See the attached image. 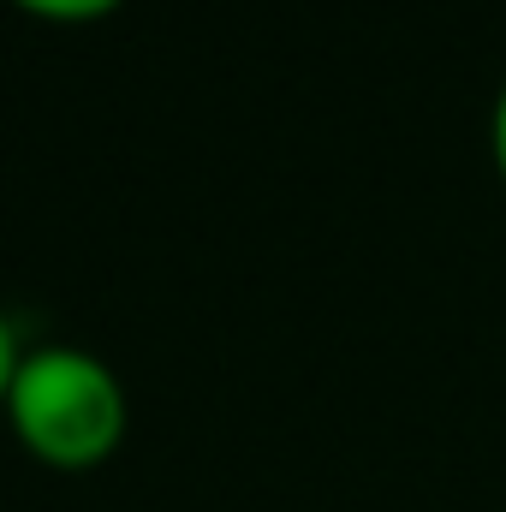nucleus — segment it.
Masks as SVG:
<instances>
[{"label": "nucleus", "mask_w": 506, "mask_h": 512, "mask_svg": "<svg viewBox=\"0 0 506 512\" xmlns=\"http://www.w3.org/2000/svg\"><path fill=\"white\" fill-rule=\"evenodd\" d=\"M0 423L48 471H96L126 447L131 399L120 370L90 346H24Z\"/></svg>", "instance_id": "1"}, {"label": "nucleus", "mask_w": 506, "mask_h": 512, "mask_svg": "<svg viewBox=\"0 0 506 512\" xmlns=\"http://www.w3.org/2000/svg\"><path fill=\"white\" fill-rule=\"evenodd\" d=\"M6 6H18L24 18H42V24H102L126 0H6Z\"/></svg>", "instance_id": "2"}, {"label": "nucleus", "mask_w": 506, "mask_h": 512, "mask_svg": "<svg viewBox=\"0 0 506 512\" xmlns=\"http://www.w3.org/2000/svg\"><path fill=\"white\" fill-rule=\"evenodd\" d=\"M18 364H24V340H18V328L0 316V411H6V393H12V376H18Z\"/></svg>", "instance_id": "3"}, {"label": "nucleus", "mask_w": 506, "mask_h": 512, "mask_svg": "<svg viewBox=\"0 0 506 512\" xmlns=\"http://www.w3.org/2000/svg\"><path fill=\"white\" fill-rule=\"evenodd\" d=\"M489 155H495V173H501V185H506V84H501V96H495V114H489Z\"/></svg>", "instance_id": "4"}]
</instances>
